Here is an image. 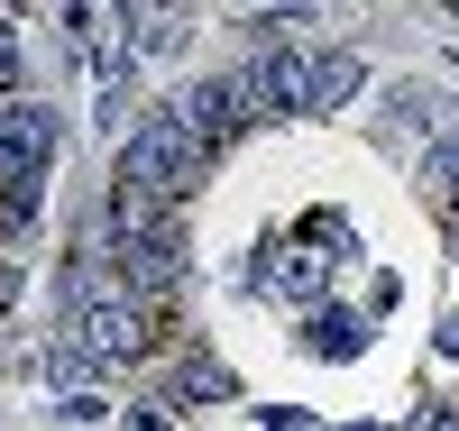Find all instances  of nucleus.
<instances>
[{
    "label": "nucleus",
    "mask_w": 459,
    "mask_h": 431,
    "mask_svg": "<svg viewBox=\"0 0 459 431\" xmlns=\"http://www.w3.org/2000/svg\"><path fill=\"white\" fill-rule=\"evenodd\" d=\"M47 147H56V120H47V110L0 101V193H28L37 166H47Z\"/></svg>",
    "instance_id": "obj_3"
},
{
    "label": "nucleus",
    "mask_w": 459,
    "mask_h": 431,
    "mask_svg": "<svg viewBox=\"0 0 459 431\" xmlns=\"http://www.w3.org/2000/svg\"><path fill=\"white\" fill-rule=\"evenodd\" d=\"M157 331H166V312H147L129 294H83V349L92 358H147Z\"/></svg>",
    "instance_id": "obj_2"
},
{
    "label": "nucleus",
    "mask_w": 459,
    "mask_h": 431,
    "mask_svg": "<svg viewBox=\"0 0 459 431\" xmlns=\"http://www.w3.org/2000/svg\"><path fill=\"white\" fill-rule=\"evenodd\" d=\"M203 175H212V147L175 110L138 120V138L120 147V203H138V211H175L184 193H203Z\"/></svg>",
    "instance_id": "obj_1"
}]
</instances>
